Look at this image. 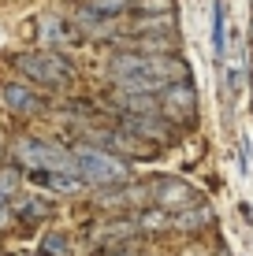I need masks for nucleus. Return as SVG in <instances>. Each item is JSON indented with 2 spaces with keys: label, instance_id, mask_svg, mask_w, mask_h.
Returning <instances> with one entry per match:
<instances>
[{
  "label": "nucleus",
  "instance_id": "obj_1",
  "mask_svg": "<svg viewBox=\"0 0 253 256\" xmlns=\"http://www.w3.org/2000/svg\"><path fill=\"white\" fill-rule=\"evenodd\" d=\"M75 174L86 182V186H123L127 182V171L130 164L123 160V156L108 152V148L101 145H75Z\"/></svg>",
  "mask_w": 253,
  "mask_h": 256
},
{
  "label": "nucleus",
  "instance_id": "obj_2",
  "mask_svg": "<svg viewBox=\"0 0 253 256\" xmlns=\"http://www.w3.org/2000/svg\"><path fill=\"white\" fill-rule=\"evenodd\" d=\"M12 64L30 82L49 86V90H64V86L75 82V67L64 52H23V56H12Z\"/></svg>",
  "mask_w": 253,
  "mask_h": 256
},
{
  "label": "nucleus",
  "instance_id": "obj_3",
  "mask_svg": "<svg viewBox=\"0 0 253 256\" xmlns=\"http://www.w3.org/2000/svg\"><path fill=\"white\" fill-rule=\"evenodd\" d=\"M15 160H19L26 171H67L75 174V152L56 141H45V138H23L15 145Z\"/></svg>",
  "mask_w": 253,
  "mask_h": 256
},
{
  "label": "nucleus",
  "instance_id": "obj_4",
  "mask_svg": "<svg viewBox=\"0 0 253 256\" xmlns=\"http://www.w3.org/2000/svg\"><path fill=\"white\" fill-rule=\"evenodd\" d=\"M149 197H153V204L156 208H164V212H186V208H194V204H201V197H197V190L190 186V182H182V178H171V174H160V178H153L149 182Z\"/></svg>",
  "mask_w": 253,
  "mask_h": 256
},
{
  "label": "nucleus",
  "instance_id": "obj_5",
  "mask_svg": "<svg viewBox=\"0 0 253 256\" xmlns=\"http://www.w3.org/2000/svg\"><path fill=\"white\" fill-rule=\"evenodd\" d=\"M194 112H197V93H194V86H190V82H171L168 90L160 93V116L190 122V119H194Z\"/></svg>",
  "mask_w": 253,
  "mask_h": 256
},
{
  "label": "nucleus",
  "instance_id": "obj_6",
  "mask_svg": "<svg viewBox=\"0 0 253 256\" xmlns=\"http://www.w3.org/2000/svg\"><path fill=\"white\" fill-rule=\"evenodd\" d=\"M0 100H4L8 112H15V116H41V112H45V96H38L26 82H4L0 86Z\"/></svg>",
  "mask_w": 253,
  "mask_h": 256
},
{
  "label": "nucleus",
  "instance_id": "obj_7",
  "mask_svg": "<svg viewBox=\"0 0 253 256\" xmlns=\"http://www.w3.org/2000/svg\"><path fill=\"white\" fill-rule=\"evenodd\" d=\"M93 204L112 212V208H127V204H153V197H149V186H127L123 182V186H116V190H104Z\"/></svg>",
  "mask_w": 253,
  "mask_h": 256
},
{
  "label": "nucleus",
  "instance_id": "obj_8",
  "mask_svg": "<svg viewBox=\"0 0 253 256\" xmlns=\"http://www.w3.org/2000/svg\"><path fill=\"white\" fill-rule=\"evenodd\" d=\"M123 130H130L134 138H156V141L168 138V122L160 116H123Z\"/></svg>",
  "mask_w": 253,
  "mask_h": 256
},
{
  "label": "nucleus",
  "instance_id": "obj_9",
  "mask_svg": "<svg viewBox=\"0 0 253 256\" xmlns=\"http://www.w3.org/2000/svg\"><path fill=\"white\" fill-rule=\"evenodd\" d=\"M38 182L52 193H78L86 186L78 174H67V171H38Z\"/></svg>",
  "mask_w": 253,
  "mask_h": 256
},
{
  "label": "nucleus",
  "instance_id": "obj_10",
  "mask_svg": "<svg viewBox=\"0 0 253 256\" xmlns=\"http://www.w3.org/2000/svg\"><path fill=\"white\" fill-rule=\"evenodd\" d=\"M212 56L216 60L227 56V8H223V0L212 8Z\"/></svg>",
  "mask_w": 253,
  "mask_h": 256
},
{
  "label": "nucleus",
  "instance_id": "obj_11",
  "mask_svg": "<svg viewBox=\"0 0 253 256\" xmlns=\"http://www.w3.org/2000/svg\"><path fill=\"white\" fill-rule=\"evenodd\" d=\"M208 219H212L208 204H194V208L175 212V216H171V230H197V226H205Z\"/></svg>",
  "mask_w": 253,
  "mask_h": 256
},
{
  "label": "nucleus",
  "instance_id": "obj_12",
  "mask_svg": "<svg viewBox=\"0 0 253 256\" xmlns=\"http://www.w3.org/2000/svg\"><path fill=\"white\" fill-rule=\"evenodd\" d=\"M134 230H142V226H138V219H134V223H130V219H108V223H101L93 234L104 238V242H119V238H130Z\"/></svg>",
  "mask_w": 253,
  "mask_h": 256
},
{
  "label": "nucleus",
  "instance_id": "obj_13",
  "mask_svg": "<svg viewBox=\"0 0 253 256\" xmlns=\"http://www.w3.org/2000/svg\"><path fill=\"white\" fill-rule=\"evenodd\" d=\"M86 8H93L104 19H119V15H127L134 8V0H86Z\"/></svg>",
  "mask_w": 253,
  "mask_h": 256
},
{
  "label": "nucleus",
  "instance_id": "obj_14",
  "mask_svg": "<svg viewBox=\"0 0 253 256\" xmlns=\"http://www.w3.org/2000/svg\"><path fill=\"white\" fill-rule=\"evenodd\" d=\"M134 15H179L175 0H134Z\"/></svg>",
  "mask_w": 253,
  "mask_h": 256
},
{
  "label": "nucleus",
  "instance_id": "obj_15",
  "mask_svg": "<svg viewBox=\"0 0 253 256\" xmlns=\"http://www.w3.org/2000/svg\"><path fill=\"white\" fill-rule=\"evenodd\" d=\"M138 226H142V230H168L171 226V212H164V208H149V212H142V216H138Z\"/></svg>",
  "mask_w": 253,
  "mask_h": 256
},
{
  "label": "nucleus",
  "instance_id": "obj_16",
  "mask_svg": "<svg viewBox=\"0 0 253 256\" xmlns=\"http://www.w3.org/2000/svg\"><path fill=\"white\" fill-rule=\"evenodd\" d=\"M41 38L45 41H56V45H64L67 41V26L60 19H41Z\"/></svg>",
  "mask_w": 253,
  "mask_h": 256
},
{
  "label": "nucleus",
  "instance_id": "obj_17",
  "mask_svg": "<svg viewBox=\"0 0 253 256\" xmlns=\"http://www.w3.org/2000/svg\"><path fill=\"white\" fill-rule=\"evenodd\" d=\"M41 249H45V256H67L71 252V242H67V234H49Z\"/></svg>",
  "mask_w": 253,
  "mask_h": 256
},
{
  "label": "nucleus",
  "instance_id": "obj_18",
  "mask_svg": "<svg viewBox=\"0 0 253 256\" xmlns=\"http://www.w3.org/2000/svg\"><path fill=\"white\" fill-rule=\"evenodd\" d=\"M238 86H242V60H234V64L223 70V93H238Z\"/></svg>",
  "mask_w": 253,
  "mask_h": 256
},
{
  "label": "nucleus",
  "instance_id": "obj_19",
  "mask_svg": "<svg viewBox=\"0 0 253 256\" xmlns=\"http://www.w3.org/2000/svg\"><path fill=\"white\" fill-rule=\"evenodd\" d=\"M15 186H19V174L15 171H0V193H12Z\"/></svg>",
  "mask_w": 253,
  "mask_h": 256
},
{
  "label": "nucleus",
  "instance_id": "obj_20",
  "mask_svg": "<svg viewBox=\"0 0 253 256\" xmlns=\"http://www.w3.org/2000/svg\"><path fill=\"white\" fill-rule=\"evenodd\" d=\"M30 216V219H38V216H45V204H23V219Z\"/></svg>",
  "mask_w": 253,
  "mask_h": 256
},
{
  "label": "nucleus",
  "instance_id": "obj_21",
  "mask_svg": "<svg viewBox=\"0 0 253 256\" xmlns=\"http://www.w3.org/2000/svg\"><path fill=\"white\" fill-rule=\"evenodd\" d=\"M8 204V193H0V208H4Z\"/></svg>",
  "mask_w": 253,
  "mask_h": 256
},
{
  "label": "nucleus",
  "instance_id": "obj_22",
  "mask_svg": "<svg viewBox=\"0 0 253 256\" xmlns=\"http://www.w3.org/2000/svg\"><path fill=\"white\" fill-rule=\"evenodd\" d=\"M249 41H253V19H249Z\"/></svg>",
  "mask_w": 253,
  "mask_h": 256
}]
</instances>
